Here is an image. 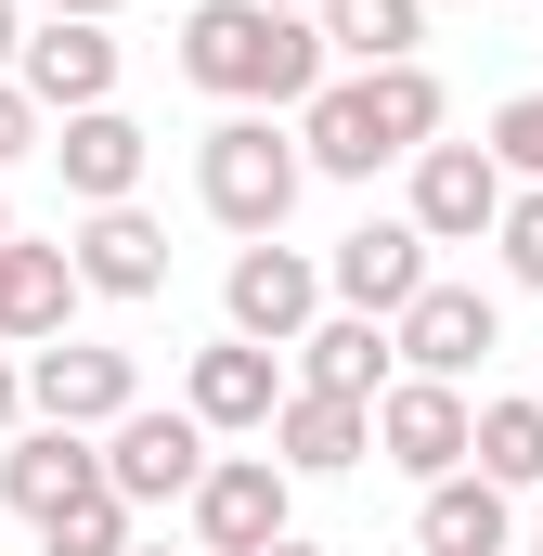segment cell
I'll return each mask as SVG.
<instances>
[{
  "instance_id": "6da1fadb",
  "label": "cell",
  "mask_w": 543,
  "mask_h": 556,
  "mask_svg": "<svg viewBox=\"0 0 543 556\" xmlns=\"http://www.w3.org/2000/svg\"><path fill=\"white\" fill-rule=\"evenodd\" d=\"M181 78L220 91V104H311L324 91V26L311 13H272V0H194L181 13Z\"/></svg>"
},
{
  "instance_id": "7a4b0ae2",
  "label": "cell",
  "mask_w": 543,
  "mask_h": 556,
  "mask_svg": "<svg viewBox=\"0 0 543 556\" xmlns=\"http://www.w3.org/2000/svg\"><path fill=\"white\" fill-rule=\"evenodd\" d=\"M298 142L324 181H376L389 155H427L440 142V78L427 65H363V78H324L298 104Z\"/></svg>"
},
{
  "instance_id": "3957f363",
  "label": "cell",
  "mask_w": 543,
  "mask_h": 556,
  "mask_svg": "<svg viewBox=\"0 0 543 556\" xmlns=\"http://www.w3.org/2000/svg\"><path fill=\"white\" fill-rule=\"evenodd\" d=\"M298 181H311V142H285L260 104H233L220 130L194 142V194H207V220H220V233H247V247H272V233H285Z\"/></svg>"
},
{
  "instance_id": "277c9868",
  "label": "cell",
  "mask_w": 543,
  "mask_h": 556,
  "mask_svg": "<svg viewBox=\"0 0 543 556\" xmlns=\"http://www.w3.org/2000/svg\"><path fill=\"white\" fill-rule=\"evenodd\" d=\"M207 466H220V453H207V415H155V402H142V415L104 427V492H117V505H194Z\"/></svg>"
},
{
  "instance_id": "5b68a950",
  "label": "cell",
  "mask_w": 543,
  "mask_h": 556,
  "mask_svg": "<svg viewBox=\"0 0 543 556\" xmlns=\"http://www.w3.org/2000/svg\"><path fill=\"white\" fill-rule=\"evenodd\" d=\"M505 207H518V194H505V155H492V142H427V155H414V233H427V247H479V233H505Z\"/></svg>"
},
{
  "instance_id": "8992f818",
  "label": "cell",
  "mask_w": 543,
  "mask_h": 556,
  "mask_svg": "<svg viewBox=\"0 0 543 556\" xmlns=\"http://www.w3.org/2000/svg\"><path fill=\"white\" fill-rule=\"evenodd\" d=\"M285 505H298V479L272 453H220L207 492H194V556H272L285 544Z\"/></svg>"
},
{
  "instance_id": "52a82bcc",
  "label": "cell",
  "mask_w": 543,
  "mask_h": 556,
  "mask_svg": "<svg viewBox=\"0 0 543 556\" xmlns=\"http://www.w3.org/2000/svg\"><path fill=\"white\" fill-rule=\"evenodd\" d=\"M376 453H389L402 479H466V466H479V415H466V389L402 376V389L376 402Z\"/></svg>"
},
{
  "instance_id": "ba28073f",
  "label": "cell",
  "mask_w": 543,
  "mask_h": 556,
  "mask_svg": "<svg viewBox=\"0 0 543 556\" xmlns=\"http://www.w3.org/2000/svg\"><path fill=\"white\" fill-rule=\"evenodd\" d=\"M389 337H402V363H414V376L466 389V376H479V363L505 350V311H492L479 285H427V298H414V311L389 324Z\"/></svg>"
},
{
  "instance_id": "9c48e42d",
  "label": "cell",
  "mask_w": 543,
  "mask_h": 556,
  "mask_svg": "<svg viewBox=\"0 0 543 556\" xmlns=\"http://www.w3.org/2000/svg\"><path fill=\"white\" fill-rule=\"evenodd\" d=\"M298 389L272 376L260 337H220V350H194V389H181V415H207V440H272V415H285Z\"/></svg>"
},
{
  "instance_id": "30bf717a",
  "label": "cell",
  "mask_w": 543,
  "mask_h": 556,
  "mask_svg": "<svg viewBox=\"0 0 543 556\" xmlns=\"http://www.w3.org/2000/svg\"><path fill=\"white\" fill-rule=\"evenodd\" d=\"M220 311H233V337L298 350V337L324 324V273H311L298 247H247V260H233V285H220Z\"/></svg>"
},
{
  "instance_id": "8fae6325",
  "label": "cell",
  "mask_w": 543,
  "mask_h": 556,
  "mask_svg": "<svg viewBox=\"0 0 543 556\" xmlns=\"http://www.w3.org/2000/svg\"><path fill=\"white\" fill-rule=\"evenodd\" d=\"M26 402H39V427H117L142 415V376H130V350H39L26 363Z\"/></svg>"
},
{
  "instance_id": "7c38bea8",
  "label": "cell",
  "mask_w": 543,
  "mask_h": 556,
  "mask_svg": "<svg viewBox=\"0 0 543 556\" xmlns=\"http://www.w3.org/2000/svg\"><path fill=\"white\" fill-rule=\"evenodd\" d=\"M52 117H91V104H117V39L91 26V13H52V26H26V65H13Z\"/></svg>"
},
{
  "instance_id": "4fadbf2b",
  "label": "cell",
  "mask_w": 543,
  "mask_h": 556,
  "mask_svg": "<svg viewBox=\"0 0 543 556\" xmlns=\"http://www.w3.org/2000/svg\"><path fill=\"white\" fill-rule=\"evenodd\" d=\"M337 298H350V311H376V324H402L414 298H427V233H414V220H363V233H337Z\"/></svg>"
},
{
  "instance_id": "5bb4252c",
  "label": "cell",
  "mask_w": 543,
  "mask_h": 556,
  "mask_svg": "<svg viewBox=\"0 0 543 556\" xmlns=\"http://www.w3.org/2000/svg\"><path fill=\"white\" fill-rule=\"evenodd\" d=\"M78 492H104L91 427H26V440H0V505H13V518H65Z\"/></svg>"
},
{
  "instance_id": "9a60e30c",
  "label": "cell",
  "mask_w": 543,
  "mask_h": 556,
  "mask_svg": "<svg viewBox=\"0 0 543 556\" xmlns=\"http://www.w3.org/2000/svg\"><path fill=\"white\" fill-rule=\"evenodd\" d=\"M363 453H376V402L298 389V402L272 415V466H285V479H337V466H363Z\"/></svg>"
},
{
  "instance_id": "2e32d148",
  "label": "cell",
  "mask_w": 543,
  "mask_h": 556,
  "mask_svg": "<svg viewBox=\"0 0 543 556\" xmlns=\"http://www.w3.org/2000/svg\"><path fill=\"white\" fill-rule=\"evenodd\" d=\"M142 117H117V104H91V117H65V142H52V168H65V194L78 207H130L142 194Z\"/></svg>"
},
{
  "instance_id": "e0dca14e",
  "label": "cell",
  "mask_w": 543,
  "mask_h": 556,
  "mask_svg": "<svg viewBox=\"0 0 543 556\" xmlns=\"http://www.w3.org/2000/svg\"><path fill=\"white\" fill-rule=\"evenodd\" d=\"M389 363H402V337L376 311H337L298 337V389H337V402H389Z\"/></svg>"
},
{
  "instance_id": "ac0fdd59",
  "label": "cell",
  "mask_w": 543,
  "mask_h": 556,
  "mask_svg": "<svg viewBox=\"0 0 543 556\" xmlns=\"http://www.w3.org/2000/svg\"><path fill=\"white\" fill-rule=\"evenodd\" d=\"M78 285H91V298H155V285H168V233H155L142 207H91V220H78Z\"/></svg>"
},
{
  "instance_id": "d6986e66",
  "label": "cell",
  "mask_w": 543,
  "mask_h": 556,
  "mask_svg": "<svg viewBox=\"0 0 543 556\" xmlns=\"http://www.w3.org/2000/svg\"><path fill=\"white\" fill-rule=\"evenodd\" d=\"M505 531H518V505H505V479H427V505H414V544L427 556H505Z\"/></svg>"
},
{
  "instance_id": "ffe728a7",
  "label": "cell",
  "mask_w": 543,
  "mask_h": 556,
  "mask_svg": "<svg viewBox=\"0 0 543 556\" xmlns=\"http://www.w3.org/2000/svg\"><path fill=\"white\" fill-rule=\"evenodd\" d=\"M78 311V247H0V337H65Z\"/></svg>"
},
{
  "instance_id": "44dd1931",
  "label": "cell",
  "mask_w": 543,
  "mask_h": 556,
  "mask_svg": "<svg viewBox=\"0 0 543 556\" xmlns=\"http://www.w3.org/2000/svg\"><path fill=\"white\" fill-rule=\"evenodd\" d=\"M311 26H324V52H350V65H414L427 0H324Z\"/></svg>"
},
{
  "instance_id": "7402d4cb",
  "label": "cell",
  "mask_w": 543,
  "mask_h": 556,
  "mask_svg": "<svg viewBox=\"0 0 543 556\" xmlns=\"http://www.w3.org/2000/svg\"><path fill=\"white\" fill-rule=\"evenodd\" d=\"M479 479H505V492L543 479V402H479Z\"/></svg>"
},
{
  "instance_id": "603a6c76",
  "label": "cell",
  "mask_w": 543,
  "mask_h": 556,
  "mask_svg": "<svg viewBox=\"0 0 543 556\" xmlns=\"http://www.w3.org/2000/svg\"><path fill=\"white\" fill-rule=\"evenodd\" d=\"M39 544H52V556H142V544H130V505H117V492H78L65 518H39Z\"/></svg>"
},
{
  "instance_id": "cb8c5ba5",
  "label": "cell",
  "mask_w": 543,
  "mask_h": 556,
  "mask_svg": "<svg viewBox=\"0 0 543 556\" xmlns=\"http://www.w3.org/2000/svg\"><path fill=\"white\" fill-rule=\"evenodd\" d=\"M492 247H505V273H518V285L543 298V181L518 194V207H505V233H492Z\"/></svg>"
},
{
  "instance_id": "d4e9b609",
  "label": "cell",
  "mask_w": 543,
  "mask_h": 556,
  "mask_svg": "<svg viewBox=\"0 0 543 556\" xmlns=\"http://www.w3.org/2000/svg\"><path fill=\"white\" fill-rule=\"evenodd\" d=\"M492 155H505V168H531V181H543V91H518V104L492 117Z\"/></svg>"
},
{
  "instance_id": "484cf974",
  "label": "cell",
  "mask_w": 543,
  "mask_h": 556,
  "mask_svg": "<svg viewBox=\"0 0 543 556\" xmlns=\"http://www.w3.org/2000/svg\"><path fill=\"white\" fill-rule=\"evenodd\" d=\"M39 117H52V104H39L26 78H0V168H13V155H39Z\"/></svg>"
},
{
  "instance_id": "4316f807",
  "label": "cell",
  "mask_w": 543,
  "mask_h": 556,
  "mask_svg": "<svg viewBox=\"0 0 543 556\" xmlns=\"http://www.w3.org/2000/svg\"><path fill=\"white\" fill-rule=\"evenodd\" d=\"M13 415H26V376H13V363H0V440H13Z\"/></svg>"
},
{
  "instance_id": "83f0119b",
  "label": "cell",
  "mask_w": 543,
  "mask_h": 556,
  "mask_svg": "<svg viewBox=\"0 0 543 556\" xmlns=\"http://www.w3.org/2000/svg\"><path fill=\"white\" fill-rule=\"evenodd\" d=\"M0 65H26V26H13V0H0Z\"/></svg>"
},
{
  "instance_id": "f1b7e54d",
  "label": "cell",
  "mask_w": 543,
  "mask_h": 556,
  "mask_svg": "<svg viewBox=\"0 0 543 556\" xmlns=\"http://www.w3.org/2000/svg\"><path fill=\"white\" fill-rule=\"evenodd\" d=\"M52 13H91V26H104V13H117V0H52Z\"/></svg>"
},
{
  "instance_id": "f546056e",
  "label": "cell",
  "mask_w": 543,
  "mask_h": 556,
  "mask_svg": "<svg viewBox=\"0 0 543 556\" xmlns=\"http://www.w3.org/2000/svg\"><path fill=\"white\" fill-rule=\"evenodd\" d=\"M272 556H324V544H298V531H285V544H272Z\"/></svg>"
},
{
  "instance_id": "4dcf8cb0",
  "label": "cell",
  "mask_w": 543,
  "mask_h": 556,
  "mask_svg": "<svg viewBox=\"0 0 543 556\" xmlns=\"http://www.w3.org/2000/svg\"><path fill=\"white\" fill-rule=\"evenodd\" d=\"M0 247H13V207H0Z\"/></svg>"
},
{
  "instance_id": "1f68e13d",
  "label": "cell",
  "mask_w": 543,
  "mask_h": 556,
  "mask_svg": "<svg viewBox=\"0 0 543 556\" xmlns=\"http://www.w3.org/2000/svg\"><path fill=\"white\" fill-rule=\"evenodd\" d=\"M531 402H543V389H531Z\"/></svg>"
},
{
  "instance_id": "d6a6232c",
  "label": "cell",
  "mask_w": 543,
  "mask_h": 556,
  "mask_svg": "<svg viewBox=\"0 0 543 556\" xmlns=\"http://www.w3.org/2000/svg\"><path fill=\"white\" fill-rule=\"evenodd\" d=\"M155 556H168V544H155Z\"/></svg>"
},
{
  "instance_id": "836d02e7",
  "label": "cell",
  "mask_w": 543,
  "mask_h": 556,
  "mask_svg": "<svg viewBox=\"0 0 543 556\" xmlns=\"http://www.w3.org/2000/svg\"><path fill=\"white\" fill-rule=\"evenodd\" d=\"M531 556H543V544H531Z\"/></svg>"
}]
</instances>
